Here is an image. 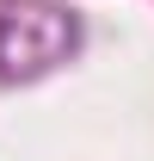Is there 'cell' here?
Listing matches in <instances>:
<instances>
[{"mask_svg":"<svg viewBox=\"0 0 154 161\" xmlns=\"http://www.w3.org/2000/svg\"><path fill=\"white\" fill-rule=\"evenodd\" d=\"M74 50V19L62 6H43V0H19L0 13V75L31 80L43 68L68 62Z\"/></svg>","mask_w":154,"mask_h":161,"instance_id":"cell-1","label":"cell"}]
</instances>
